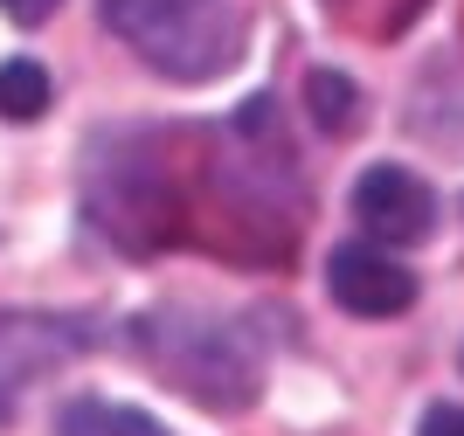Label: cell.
<instances>
[{
	"label": "cell",
	"instance_id": "cell-2",
	"mask_svg": "<svg viewBox=\"0 0 464 436\" xmlns=\"http://www.w3.org/2000/svg\"><path fill=\"white\" fill-rule=\"evenodd\" d=\"M83 215L139 264L180 236V194L146 139H97L91 173H83Z\"/></svg>",
	"mask_w": 464,
	"mask_h": 436
},
{
	"label": "cell",
	"instance_id": "cell-9",
	"mask_svg": "<svg viewBox=\"0 0 464 436\" xmlns=\"http://www.w3.org/2000/svg\"><path fill=\"white\" fill-rule=\"evenodd\" d=\"M49 111V70L42 63H0V118H14V125H28V118Z\"/></svg>",
	"mask_w": 464,
	"mask_h": 436
},
{
	"label": "cell",
	"instance_id": "cell-6",
	"mask_svg": "<svg viewBox=\"0 0 464 436\" xmlns=\"http://www.w3.org/2000/svg\"><path fill=\"white\" fill-rule=\"evenodd\" d=\"M91 346V319H70V312H14V305H0V381L14 374H49L56 361L83 354Z\"/></svg>",
	"mask_w": 464,
	"mask_h": 436
},
{
	"label": "cell",
	"instance_id": "cell-8",
	"mask_svg": "<svg viewBox=\"0 0 464 436\" xmlns=\"http://www.w3.org/2000/svg\"><path fill=\"white\" fill-rule=\"evenodd\" d=\"M305 111H312L319 132H353V125H361V91H353V76L312 70L305 76Z\"/></svg>",
	"mask_w": 464,
	"mask_h": 436
},
{
	"label": "cell",
	"instance_id": "cell-7",
	"mask_svg": "<svg viewBox=\"0 0 464 436\" xmlns=\"http://www.w3.org/2000/svg\"><path fill=\"white\" fill-rule=\"evenodd\" d=\"M56 436H167V430H160L146 409H118V402L83 395V402H70V409H63Z\"/></svg>",
	"mask_w": 464,
	"mask_h": 436
},
{
	"label": "cell",
	"instance_id": "cell-3",
	"mask_svg": "<svg viewBox=\"0 0 464 436\" xmlns=\"http://www.w3.org/2000/svg\"><path fill=\"white\" fill-rule=\"evenodd\" d=\"M104 21L139 63H153L160 76H180V83H201L236 63L229 0H104Z\"/></svg>",
	"mask_w": 464,
	"mask_h": 436
},
{
	"label": "cell",
	"instance_id": "cell-4",
	"mask_svg": "<svg viewBox=\"0 0 464 436\" xmlns=\"http://www.w3.org/2000/svg\"><path fill=\"white\" fill-rule=\"evenodd\" d=\"M326 291L340 298V312L353 319H402L409 305H416V277L409 264L395 257L388 243H340L326 264Z\"/></svg>",
	"mask_w": 464,
	"mask_h": 436
},
{
	"label": "cell",
	"instance_id": "cell-11",
	"mask_svg": "<svg viewBox=\"0 0 464 436\" xmlns=\"http://www.w3.org/2000/svg\"><path fill=\"white\" fill-rule=\"evenodd\" d=\"M416 436H464V409H430Z\"/></svg>",
	"mask_w": 464,
	"mask_h": 436
},
{
	"label": "cell",
	"instance_id": "cell-5",
	"mask_svg": "<svg viewBox=\"0 0 464 436\" xmlns=\"http://www.w3.org/2000/svg\"><path fill=\"white\" fill-rule=\"evenodd\" d=\"M353 222L368 228L374 243L409 249V243H423V236H430L437 201H430V188L409 167H368L361 180H353Z\"/></svg>",
	"mask_w": 464,
	"mask_h": 436
},
{
	"label": "cell",
	"instance_id": "cell-12",
	"mask_svg": "<svg viewBox=\"0 0 464 436\" xmlns=\"http://www.w3.org/2000/svg\"><path fill=\"white\" fill-rule=\"evenodd\" d=\"M7 416H14V395H7V388H0V422H7Z\"/></svg>",
	"mask_w": 464,
	"mask_h": 436
},
{
	"label": "cell",
	"instance_id": "cell-1",
	"mask_svg": "<svg viewBox=\"0 0 464 436\" xmlns=\"http://www.w3.org/2000/svg\"><path fill=\"white\" fill-rule=\"evenodd\" d=\"M132 346L167 388L194 395L201 409H250L264 388V325L256 319L160 305L132 325Z\"/></svg>",
	"mask_w": 464,
	"mask_h": 436
},
{
	"label": "cell",
	"instance_id": "cell-10",
	"mask_svg": "<svg viewBox=\"0 0 464 436\" xmlns=\"http://www.w3.org/2000/svg\"><path fill=\"white\" fill-rule=\"evenodd\" d=\"M0 7H7V21H21V28H42L63 0H0Z\"/></svg>",
	"mask_w": 464,
	"mask_h": 436
}]
</instances>
